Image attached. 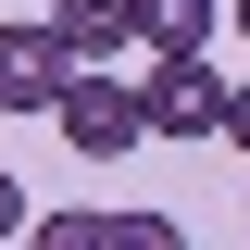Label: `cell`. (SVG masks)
I'll use <instances>...</instances> for the list:
<instances>
[{
	"label": "cell",
	"mask_w": 250,
	"mask_h": 250,
	"mask_svg": "<svg viewBox=\"0 0 250 250\" xmlns=\"http://www.w3.org/2000/svg\"><path fill=\"white\" fill-rule=\"evenodd\" d=\"M225 25V0H138V38H150V62H200Z\"/></svg>",
	"instance_id": "5"
},
{
	"label": "cell",
	"mask_w": 250,
	"mask_h": 250,
	"mask_svg": "<svg viewBox=\"0 0 250 250\" xmlns=\"http://www.w3.org/2000/svg\"><path fill=\"white\" fill-rule=\"evenodd\" d=\"M138 100H150V138H175V150H200V138L238 125V75H225L213 50H200V62H150Z\"/></svg>",
	"instance_id": "1"
},
{
	"label": "cell",
	"mask_w": 250,
	"mask_h": 250,
	"mask_svg": "<svg viewBox=\"0 0 250 250\" xmlns=\"http://www.w3.org/2000/svg\"><path fill=\"white\" fill-rule=\"evenodd\" d=\"M50 125H62L88 163H125L138 138H150V100H138V88H113V75H75V100H62Z\"/></svg>",
	"instance_id": "3"
},
{
	"label": "cell",
	"mask_w": 250,
	"mask_h": 250,
	"mask_svg": "<svg viewBox=\"0 0 250 250\" xmlns=\"http://www.w3.org/2000/svg\"><path fill=\"white\" fill-rule=\"evenodd\" d=\"M88 62L62 50V25H0V113H62Z\"/></svg>",
	"instance_id": "2"
},
{
	"label": "cell",
	"mask_w": 250,
	"mask_h": 250,
	"mask_svg": "<svg viewBox=\"0 0 250 250\" xmlns=\"http://www.w3.org/2000/svg\"><path fill=\"white\" fill-rule=\"evenodd\" d=\"M25 250H113V213H38Z\"/></svg>",
	"instance_id": "6"
},
{
	"label": "cell",
	"mask_w": 250,
	"mask_h": 250,
	"mask_svg": "<svg viewBox=\"0 0 250 250\" xmlns=\"http://www.w3.org/2000/svg\"><path fill=\"white\" fill-rule=\"evenodd\" d=\"M113 250H188L175 213H113Z\"/></svg>",
	"instance_id": "7"
},
{
	"label": "cell",
	"mask_w": 250,
	"mask_h": 250,
	"mask_svg": "<svg viewBox=\"0 0 250 250\" xmlns=\"http://www.w3.org/2000/svg\"><path fill=\"white\" fill-rule=\"evenodd\" d=\"M225 13H238V38H250V0H225Z\"/></svg>",
	"instance_id": "10"
},
{
	"label": "cell",
	"mask_w": 250,
	"mask_h": 250,
	"mask_svg": "<svg viewBox=\"0 0 250 250\" xmlns=\"http://www.w3.org/2000/svg\"><path fill=\"white\" fill-rule=\"evenodd\" d=\"M0 238H38V200H25L13 175H0Z\"/></svg>",
	"instance_id": "8"
},
{
	"label": "cell",
	"mask_w": 250,
	"mask_h": 250,
	"mask_svg": "<svg viewBox=\"0 0 250 250\" xmlns=\"http://www.w3.org/2000/svg\"><path fill=\"white\" fill-rule=\"evenodd\" d=\"M225 150H250V75H238V125H225Z\"/></svg>",
	"instance_id": "9"
},
{
	"label": "cell",
	"mask_w": 250,
	"mask_h": 250,
	"mask_svg": "<svg viewBox=\"0 0 250 250\" xmlns=\"http://www.w3.org/2000/svg\"><path fill=\"white\" fill-rule=\"evenodd\" d=\"M50 25H62V50L100 75V50H150L138 38V0H50Z\"/></svg>",
	"instance_id": "4"
}]
</instances>
